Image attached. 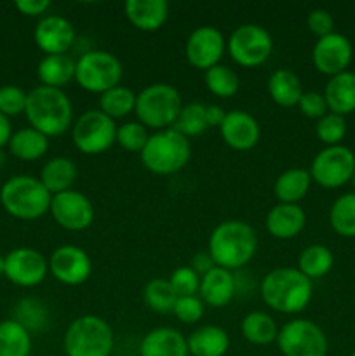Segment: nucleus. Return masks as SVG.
I'll return each mask as SVG.
<instances>
[{"label": "nucleus", "instance_id": "f257e3e1", "mask_svg": "<svg viewBox=\"0 0 355 356\" xmlns=\"http://www.w3.org/2000/svg\"><path fill=\"white\" fill-rule=\"evenodd\" d=\"M261 299L274 312L298 315L310 305L313 284L298 268H275L261 280Z\"/></svg>", "mask_w": 355, "mask_h": 356}, {"label": "nucleus", "instance_id": "f03ea898", "mask_svg": "<svg viewBox=\"0 0 355 356\" xmlns=\"http://www.w3.org/2000/svg\"><path fill=\"white\" fill-rule=\"evenodd\" d=\"M258 250V235L251 225L239 219L223 221L209 236L207 252L216 266L237 271L246 266Z\"/></svg>", "mask_w": 355, "mask_h": 356}, {"label": "nucleus", "instance_id": "7ed1b4c3", "mask_svg": "<svg viewBox=\"0 0 355 356\" xmlns=\"http://www.w3.org/2000/svg\"><path fill=\"white\" fill-rule=\"evenodd\" d=\"M26 120L44 136L58 138L73 125V106L65 90L38 86L28 92Z\"/></svg>", "mask_w": 355, "mask_h": 356}, {"label": "nucleus", "instance_id": "20e7f679", "mask_svg": "<svg viewBox=\"0 0 355 356\" xmlns=\"http://www.w3.org/2000/svg\"><path fill=\"white\" fill-rule=\"evenodd\" d=\"M52 195L45 190L38 177L13 176L0 188V204L7 214L21 221H35L51 209Z\"/></svg>", "mask_w": 355, "mask_h": 356}, {"label": "nucleus", "instance_id": "39448f33", "mask_svg": "<svg viewBox=\"0 0 355 356\" xmlns=\"http://www.w3.org/2000/svg\"><path fill=\"white\" fill-rule=\"evenodd\" d=\"M139 156H141L143 167L152 174L171 176V174L180 172L190 162V139L174 131L173 127L157 131L150 134L148 143Z\"/></svg>", "mask_w": 355, "mask_h": 356}, {"label": "nucleus", "instance_id": "423d86ee", "mask_svg": "<svg viewBox=\"0 0 355 356\" xmlns=\"http://www.w3.org/2000/svg\"><path fill=\"white\" fill-rule=\"evenodd\" d=\"M183 103L181 94L171 83L157 82L145 87L136 96V118L148 131L171 129L180 115Z\"/></svg>", "mask_w": 355, "mask_h": 356}, {"label": "nucleus", "instance_id": "0eeeda50", "mask_svg": "<svg viewBox=\"0 0 355 356\" xmlns=\"http://www.w3.org/2000/svg\"><path fill=\"white\" fill-rule=\"evenodd\" d=\"M115 336L110 323L96 315H82L73 320L63 337L66 356H111Z\"/></svg>", "mask_w": 355, "mask_h": 356}, {"label": "nucleus", "instance_id": "6e6552de", "mask_svg": "<svg viewBox=\"0 0 355 356\" xmlns=\"http://www.w3.org/2000/svg\"><path fill=\"white\" fill-rule=\"evenodd\" d=\"M124 66L120 59L108 51H87L77 59L75 82L84 90L103 94L120 86Z\"/></svg>", "mask_w": 355, "mask_h": 356}, {"label": "nucleus", "instance_id": "1a4fd4ad", "mask_svg": "<svg viewBox=\"0 0 355 356\" xmlns=\"http://www.w3.org/2000/svg\"><path fill=\"white\" fill-rule=\"evenodd\" d=\"M117 124L100 110H87L73 122L72 139L84 155H101L115 145Z\"/></svg>", "mask_w": 355, "mask_h": 356}, {"label": "nucleus", "instance_id": "9d476101", "mask_svg": "<svg viewBox=\"0 0 355 356\" xmlns=\"http://www.w3.org/2000/svg\"><path fill=\"white\" fill-rule=\"evenodd\" d=\"M274 51L271 35L254 23L240 24L226 40V52L233 63L244 68H256L268 61Z\"/></svg>", "mask_w": 355, "mask_h": 356}, {"label": "nucleus", "instance_id": "9b49d317", "mask_svg": "<svg viewBox=\"0 0 355 356\" xmlns=\"http://www.w3.org/2000/svg\"><path fill=\"white\" fill-rule=\"evenodd\" d=\"M275 343L284 356H327L329 350L324 330L315 322L305 318L284 323Z\"/></svg>", "mask_w": 355, "mask_h": 356}, {"label": "nucleus", "instance_id": "f8f14e48", "mask_svg": "<svg viewBox=\"0 0 355 356\" xmlns=\"http://www.w3.org/2000/svg\"><path fill=\"white\" fill-rule=\"evenodd\" d=\"M308 172L313 183L327 190L345 186L355 172L354 152L343 145L326 146L313 156Z\"/></svg>", "mask_w": 355, "mask_h": 356}, {"label": "nucleus", "instance_id": "ddd939ff", "mask_svg": "<svg viewBox=\"0 0 355 356\" xmlns=\"http://www.w3.org/2000/svg\"><path fill=\"white\" fill-rule=\"evenodd\" d=\"M52 219L66 232H84L94 222V205L82 191L66 190L52 195L51 200Z\"/></svg>", "mask_w": 355, "mask_h": 356}, {"label": "nucleus", "instance_id": "4468645a", "mask_svg": "<svg viewBox=\"0 0 355 356\" xmlns=\"http://www.w3.org/2000/svg\"><path fill=\"white\" fill-rule=\"evenodd\" d=\"M226 51V40L221 31L214 26H198L188 35L184 44V58L194 68L207 72L219 65Z\"/></svg>", "mask_w": 355, "mask_h": 356}, {"label": "nucleus", "instance_id": "2eb2a0df", "mask_svg": "<svg viewBox=\"0 0 355 356\" xmlns=\"http://www.w3.org/2000/svg\"><path fill=\"white\" fill-rule=\"evenodd\" d=\"M49 271L59 284L77 287L89 280L93 273V261L82 247L61 245L52 250L49 257Z\"/></svg>", "mask_w": 355, "mask_h": 356}, {"label": "nucleus", "instance_id": "dca6fc26", "mask_svg": "<svg viewBox=\"0 0 355 356\" xmlns=\"http://www.w3.org/2000/svg\"><path fill=\"white\" fill-rule=\"evenodd\" d=\"M49 273V261L31 247H17L6 256V278L17 287H37Z\"/></svg>", "mask_w": 355, "mask_h": 356}, {"label": "nucleus", "instance_id": "f3484780", "mask_svg": "<svg viewBox=\"0 0 355 356\" xmlns=\"http://www.w3.org/2000/svg\"><path fill=\"white\" fill-rule=\"evenodd\" d=\"M354 58V47L352 42L345 35L333 31L322 38H317L312 49V63L324 75H340L347 72Z\"/></svg>", "mask_w": 355, "mask_h": 356}, {"label": "nucleus", "instance_id": "a211bd4d", "mask_svg": "<svg viewBox=\"0 0 355 356\" xmlns=\"http://www.w3.org/2000/svg\"><path fill=\"white\" fill-rule=\"evenodd\" d=\"M33 40L45 56L68 54L75 44V28L66 17L51 14L40 17L35 26Z\"/></svg>", "mask_w": 355, "mask_h": 356}, {"label": "nucleus", "instance_id": "6ab92c4d", "mask_svg": "<svg viewBox=\"0 0 355 356\" xmlns=\"http://www.w3.org/2000/svg\"><path fill=\"white\" fill-rule=\"evenodd\" d=\"M223 141L235 152H249L260 143L261 127L256 118L244 110L226 111L221 127Z\"/></svg>", "mask_w": 355, "mask_h": 356}, {"label": "nucleus", "instance_id": "aec40b11", "mask_svg": "<svg viewBox=\"0 0 355 356\" xmlns=\"http://www.w3.org/2000/svg\"><path fill=\"white\" fill-rule=\"evenodd\" d=\"M237 292V282L233 271L214 266L200 277L198 298L211 308H225L230 305Z\"/></svg>", "mask_w": 355, "mask_h": 356}, {"label": "nucleus", "instance_id": "412c9836", "mask_svg": "<svg viewBox=\"0 0 355 356\" xmlns=\"http://www.w3.org/2000/svg\"><path fill=\"white\" fill-rule=\"evenodd\" d=\"M305 225V211L296 204H275L265 219L267 232L277 240L294 238L303 232Z\"/></svg>", "mask_w": 355, "mask_h": 356}, {"label": "nucleus", "instance_id": "4be33fe9", "mask_svg": "<svg viewBox=\"0 0 355 356\" xmlns=\"http://www.w3.org/2000/svg\"><path fill=\"white\" fill-rule=\"evenodd\" d=\"M139 356H190L187 337L173 327H157L141 339Z\"/></svg>", "mask_w": 355, "mask_h": 356}, {"label": "nucleus", "instance_id": "5701e85b", "mask_svg": "<svg viewBox=\"0 0 355 356\" xmlns=\"http://www.w3.org/2000/svg\"><path fill=\"white\" fill-rule=\"evenodd\" d=\"M124 13L129 23L141 31H157L169 17V3L166 0H127Z\"/></svg>", "mask_w": 355, "mask_h": 356}, {"label": "nucleus", "instance_id": "b1692460", "mask_svg": "<svg viewBox=\"0 0 355 356\" xmlns=\"http://www.w3.org/2000/svg\"><path fill=\"white\" fill-rule=\"evenodd\" d=\"M324 99L327 103V110L345 117L355 111V73L343 72L340 75L331 76L324 89Z\"/></svg>", "mask_w": 355, "mask_h": 356}, {"label": "nucleus", "instance_id": "393cba45", "mask_svg": "<svg viewBox=\"0 0 355 356\" xmlns=\"http://www.w3.org/2000/svg\"><path fill=\"white\" fill-rule=\"evenodd\" d=\"M190 356H225L230 348V336L218 325H202L187 337Z\"/></svg>", "mask_w": 355, "mask_h": 356}, {"label": "nucleus", "instance_id": "a878e982", "mask_svg": "<svg viewBox=\"0 0 355 356\" xmlns=\"http://www.w3.org/2000/svg\"><path fill=\"white\" fill-rule=\"evenodd\" d=\"M75 65L77 59H73L70 54L44 56L37 66L40 86L63 90V87L75 80Z\"/></svg>", "mask_w": 355, "mask_h": 356}, {"label": "nucleus", "instance_id": "bb28decb", "mask_svg": "<svg viewBox=\"0 0 355 356\" xmlns=\"http://www.w3.org/2000/svg\"><path fill=\"white\" fill-rule=\"evenodd\" d=\"M303 83L299 76L289 68H278L268 79V96L282 108L298 106L303 96Z\"/></svg>", "mask_w": 355, "mask_h": 356}, {"label": "nucleus", "instance_id": "cd10ccee", "mask_svg": "<svg viewBox=\"0 0 355 356\" xmlns=\"http://www.w3.org/2000/svg\"><path fill=\"white\" fill-rule=\"evenodd\" d=\"M312 176L306 169L292 167L284 170L274 183V195L278 204H296L306 197L310 186H312Z\"/></svg>", "mask_w": 355, "mask_h": 356}, {"label": "nucleus", "instance_id": "c85d7f7f", "mask_svg": "<svg viewBox=\"0 0 355 356\" xmlns=\"http://www.w3.org/2000/svg\"><path fill=\"white\" fill-rule=\"evenodd\" d=\"M77 165L73 160L66 156H54L40 170V183L51 195L63 193L66 190H72L73 183L77 181Z\"/></svg>", "mask_w": 355, "mask_h": 356}, {"label": "nucleus", "instance_id": "c756f323", "mask_svg": "<svg viewBox=\"0 0 355 356\" xmlns=\"http://www.w3.org/2000/svg\"><path fill=\"white\" fill-rule=\"evenodd\" d=\"M278 325L274 316L265 312L247 313L240 323V334L247 343L254 346H268L275 343L278 336Z\"/></svg>", "mask_w": 355, "mask_h": 356}, {"label": "nucleus", "instance_id": "7c9ffc66", "mask_svg": "<svg viewBox=\"0 0 355 356\" xmlns=\"http://www.w3.org/2000/svg\"><path fill=\"white\" fill-rule=\"evenodd\" d=\"M10 155L23 162H35L42 159L49 149V138L42 132L35 131L33 127L19 129L17 132H13L9 141Z\"/></svg>", "mask_w": 355, "mask_h": 356}, {"label": "nucleus", "instance_id": "2f4dec72", "mask_svg": "<svg viewBox=\"0 0 355 356\" xmlns=\"http://www.w3.org/2000/svg\"><path fill=\"white\" fill-rule=\"evenodd\" d=\"M334 264V256L329 250V247L322 243H312L305 247L301 254L298 256V270L310 280L326 277Z\"/></svg>", "mask_w": 355, "mask_h": 356}, {"label": "nucleus", "instance_id": "473e14b6", "mask_svg": "<svg viewBox=\"0 0 355 356\" xmlns=\"http://www.w3.org/2000/svg\"><path fill=\"white\" fill-rule=\"evenodd\" d=\"M31 334L16 320L0 322V356H30Z\"/></svg>", "mask_w": 355, "mask_h": 356}, {"label": "nucleus", "instance_id": "72a5a7b5", "mask_svg": "<svg viewBox=\"0 0 355 356\" xmlns=\"http://www.w3.org/2000/svg\"><path fill=\"white\" fill-rule=\"evenodd\" d=\"M136 96L138 94L125 86H117L113 89L106 90L100 96V111L108 115L110 118L129 117L136 110Z\"/></svg>", "mask_w": 355, "mask_h": 356}, {"label": "nucleus", "instance_id": "f704fd0d", "mask_svg": "<svg viewBox=\"0 0 355 356\" xmlns=\"http://www.w3.org/2000/svg\"><path fill=\"white\" fill-rule=\"evenodd\" d=\"M331 228L345 238L355 236V193H345L334 200L329 211Z\"/></svg>", "mask_w": 355, "mask_h": 356}, {"label": "nucleus", "instance_id": "c9c22d12", "mask_svg": "<svg viewBox=\"0 0 355 356\" xmlns=\"http://www.w3.org/2000/svg\"><path fill=\"white\" fill-rule=\"evenodd\" d=\"M204 82L209 92L221 99H228L239 92L240 80L239 75L226 65H216L204 72Z\"/></svg>", "mask_w": 355, "mask_h": 356}, {"label": "nucleus", "instance_id": "e433bc0d", "mask_svg": "<svg viewBox=\"0 0 355 356\" xmlns=\"http://www.w3.org/2000/svg\"><path fill=\"white\" fill-rule=\"evenodd\" d=\"M13 320L24 327L28 332H42L49 322V309L40 299L24 298L14 308Z\"/></svg>", "mask_w": 355, "mask_h": 356}, {"label": "nucleus", "instance_id": "4c0bfd02", "mask_svg": "<svg viewBox=\"0 0 355 356\" xmlns=\"http://www.w3.org/2000/svg\"><path fill=\"white\" fill-rule=\"evenodd\" d=\"M145 305L155 313H173L174 305L178 301V296L174 294L169 280L166 278H153L145 285L143 291Z\"/></svg>", "mask_w": 355, "mask_h": 356}, {"label": "nucleus", "instance_id": "58836bf2", "mask_svg": "<svg viewBox=\"0 0 355 356\" xmlns=\"http://www.w3.org/2000/svg\"><path fill=\"white\" fill-rule=\"evenodd\" d=\"M173 129L183 134L187 139L197 138L202 132H205V129H209L207 120H205V104H184L178 115L176 122H174Z\"/></svg>", "mask_w": 355, "mask_h": 356}, {"label": "nucleus", "instance_id": "ea45409f", "mask_svg": "<svg viewBox=\"0 0 355 356\" xmlns=\"http://www.w3.org/2000/svg\"><path fill=\"white\" fill-rule=\"evenodd\" d=\"M150 138V131L138 120L125 122L117 125V136H115V145L129 153H141Z\"/></svg>", "mask_w": 355, "mask_h": 356}, {"label": "nucleus", "instance_id": "a19ab883", "mask_svg": "<svg viewBox=\"0 0 355 356\" xmlns=\"http://www.w3.org/2000/svg\"><path fill=\"white\" fill-rule=\"evenodd\" d=\"M315 134L326 146H338L347 134V120L336 113H326L317 120Z\"/></svg>", "mask_w": 355, "mask_h": 356}, {"label": "nucleus", "instance_id": "79ce46f5", "mask_svg": "<svg viewBox=\"0 0 355 356\" xmlns=\"http://www.w3.org/2000/svg\"><path fill=\"white\" fill-rule=\"evenodd\" d=\"M167 280H169L171 287H173L174 294H176L178 298H188V296L198 294L200 275L195 270H191V266L176 268Z\"/></svg>", "mask_w": 355, "mask_h": 356}, {"label": "nucleus", "instance_id": "37998d69", "mask_svg": "<svg viewBox=\"0 0 355 356\" xmlns=\"http://www.w3.org/2000/svg\"><path fill=\"white\" fill-rule=\"evenodd\" d=\"M28 92H24L17 86H2L0 87V113L7 118L23 115L26 110Z\"/></svg>", "mask_w": 355, "mask_h": 356}, {"label": "nucleus", "instance_id": "c03bdc74", "mask_svg": "<svg viewBox=\"0 0 355 356\" xmlns=\"http://www.w3.org/2000/svg\"><path fill=\"white\" fill-rule=\"evenodd\" d=\"M204 309V301L198 296H188V298H178L173 313L180 322L191 325V323L200 322Z\"/></svg>", "mask_w": 355, "mask_h": 356}, {"label": "nucleus", "instance_id": "a18cd8bd", "mask_svg": "<svg viewBox=\"0 0 355 356\" xmlns=\"http://www.w3.org/2000/svg\"><path fill=\"white\" fill-rule=\"evenodd\" d=\"M298 110L301 111L305 117L313 118V120H319L324 115L329 113L327 110V103L324 99L322 92H315V90H308V92H303L301 99L298 103Z\"/></svg>", "mask_w": 355, "mask_h": 356}, {"label": "nucleus", "instance_id": "49530a36", "mask_svg": "<svg viewBox=\"0 0 355 356\" xmlns=\"http://www.w3.org/2000/svg\"><path fill=\"white\" fill-rule=\"evenodd\" d=\"M306 26L315 37L322 38L334 31V17L327 9L317 7V9L310 10L308 17H306Z\"/></svg>", "mask_w": 355, "mask_h": 356}, {"label": "nucleus", "instance_id": "de8ad7c7", "mask_svg": "<svg viewBox=\"0 0 355 356\" xmlns=\"http://www.w3.org/2000/svg\"><path fill=\"white\" fill-rule=\"evenodd\" d=\"M14 6H16V9L19 10L23 16L37 17L47 13L49 7H51V2H49V0H17Z\"/></svg>", "mask_w": 355, "mask_h": 356}, {"label": "nucleus", "instance_id": "09e8293b", "mask_svg": "<svg viewBox=\"0 0 355 356\" xmlns=\"http://www.w3.org/2000/svg\"><path fill=\"white\" fill-rule=\"evenodd\" d=\"M190 266H191V270H195L202 277V275H205L207 271H211L216 264H214V261H212L211 254L205 250V252L195 254L194 259H191V263H190Z\"/></svg>", "mask_w": 355, "mask_h": 356}, {"label": "nucleus", "instance_id": "8fccbe9b", "mask_svg": "<svg viewBox=\"0 0 355 356\" xmlns=\"http://www.w3.org/2000/svg\"><path fill=\"white\" fill-rule=\"evenodd\" d=\"M226 117V111L219 104H205V120L209 127H221L223 120Z\"/></svg>", "mask_w": 355, "mask_h": 356}, {"label": "nucleus", "instance_id": "3c124183", "mask_svg": "<svg viewBox=\"0 0 355 356\" xmlns=\"http://www.w3.org/2000/svg\"><path fill=\"white\" fill-rule=\"evenodd\" d=\"M10 136H13V127H10V120L6 117V115L0 113V149L3 146L9 145Z\"/></svg>", "mask_w": 355, "mask_h": 356}, {"label": "nucleus", "instance_id": "603ef678", "mask_svg": "<svg viewBox=\"0 0 355 356\" xmlns=\"http://www.w3.org/2000/svg\"><path fill=\"white\" fill-rule=\"evenodd\" d=\"M0 277H6V256H0Z\"/></svg>", "mask_w": 355, "mask_h": 356}, {"label": "nucleus", "instance_id": "864d4df0", "mask_svg": "<svg viewBox=\"0 0 355 356\" xmlns=\"http://www.w3.org/2000/svg\"><path fill=\"white\" fill-rule=\"evenodd\" d=\"M3 163H6V155H3V152L0 149V167H2Z\"/></svg>", "mask_w": 355, "mask_h": 356}, {"label": "nucleus", "instance_id": "5fc2aeb1", "mask_svg": "<svg viewBox=\"0 0 355 356\" xmlns=\"http://www.w3.org/2000/svg\"><path fill=\"white\" fill-rule=\"evenodd\" d=\"M350 183H352V186H354V193H355V172H354V176H352Z\"/></svg>", "mask_w": 355, "mask_h": 356}, {"label": "nucleus", "instance_id": "6e6d98bb", "mask_svg": "<svg viewBox=\"0 0 355 356\" xmlns=\"http://www.w3.org/2000/svg\"><path fill=\"white\" fill-rule=\"evenodd\" d=\"M350 356H355V351H354V353H352V355H350Z\"/></svg>", "mask_w": 355, "mask_h": 356}]
</instances>
